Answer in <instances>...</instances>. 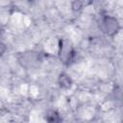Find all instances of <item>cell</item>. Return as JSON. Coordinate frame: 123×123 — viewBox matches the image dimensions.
Segmentation results:
<instances>
[{"label": "cell", "instance_id": "cell-3", "mask_svg": "<svg viewBox=\"0 0 123 123\" xmlns=\"http://www.w3.org/2000/svg\"><path fill=\"white\" fill-rule=\"evenodd\" d=\"M75 57V51L70 41L67 39H61L59 46V58L62 63L68 65L71 63Z\"/></svg>", "mask_w": 123, "mask_h": 123}, {"label": "cell", "instance_id": "cell-4", "mask_svg": "<svg viewBox=\"0 0 123 123\" xmlns=\"http://www.w3.org/2000/svg\"><path fill=\"white\" fill-rule=\"evenodd\" d=\"M59 85L62 88L67 89L72 86V80L66 73H61L59 76Z\"/></svg>", "mask_w": 123, "mask_h": 123}, {"label": "cell", "instance_id": "cell-8", "mask_svg": "<svg viewBox=\"0 0 123 123\" xmlns=\"http://www.w3.org/2000/svg\"><path fill=\"white\" fill-rule=\"evenodd\" d=\"M79 123H85V122H79Z\"/></svg>", "mask_w": 123, "mask_h": 123}, {"label": "cell", "instance_id": "cell-5", "mask_svg": "<svg viewBox=\"0 0 123 123\" xmlns=\"http://www.w3.org/2000/svg\"><path fill=\"white\" fill-rule=\"evenodd\" d=\"M45 119L47 123H61L62 122V117L59 114V112L56 111H52V110L46 112Z\"/></svg>", "mask_w": 123, "mask_h": 123}, {"label": "cell", "instance_id": "cell-1", "mask_svg": "<svg viewBox=\"0 0 123 123\" xmlns=\"http://www.w3.org/2000/svg\"><path fill=\"white\" fill-rule=\"evenodd\" d=\"M99 29L103 34L109 37H113L120 30V23L114 16L105 15L99 22Z\"/></svg>", "mask_w": 123, "mask_h": 123}, {"label": "cell", "instance_id": "cell-6", "mask_svg": "<svg viewBox=\"0 0 123 123\" xmlns=\"http://www.w3.org/2000/svg\"><path fill=\"white\" fill-rule=\"evenodd\" d=\"M84 6V2H80V1H75L72 3V8L73 10H80L81 8H83Z\"/></svg>", "mask_w": 123, "mask_h": 123}, {"label": "cell", "instance_id": "cell-2", "mask_svg": "<svg viewBox=\"0 0 123 123\" xmlns=\"http://www.w3.org/2000/svg\"><path fill=\"white\" fill-rule=\"evenodd\" d=\"M18 62L26 69L35 68L40 62V55L36 51H25L18 55Z\"/></svg>", "mask_w": 123, "mask_h": 123}, {"label": "cell", "instance_id": "cell-7", "mask_svg": "<svg viewBox=\"0 0 123 123\" xmlns=\"http://www.w3.org/2000/svg\"><path fill=\"white\" fill-rule=\"evenodd\" d=\"M6 50H7V46H6V44H5L4 42L0 41V57L4 55V53L6 52Z\"/></svg>", "mask_w": 123, "mask_h": 123}]
</instances>
